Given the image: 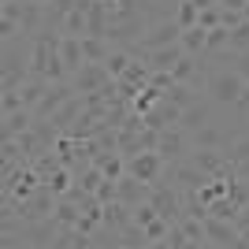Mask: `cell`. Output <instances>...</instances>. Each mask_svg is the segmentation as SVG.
I'll return each mask as SVG.
<instances>
[{
    "label": "cell",
    "instance_id": "19",
    "mask_svg": "<svg viewBox=\"0 0 249 249\" xmlns=\"http://www.w3.org/2000/svg\"><path fill=\"white\" fill-rule=\"evenodd\" d=\"M119 249H149V234L142 223H130V227L119 231Z\"/></svg>",
    "mask_w": 249,
    "mask_h": 249
},
{
    "label": "cell",
    "instance_id": "1",
    "mask_svg": "<svg viewBox=\"0 0 249 249\" xmlns=\"http://www.w3.org/2000/svg\"><path fill=\"white\" fill-rule=\"evenodd\" d=\"M242 89H246V78H242L231 63H223V67H212L208 71V82H205V93L212 97V104L216 108H234L242 97Z\"/></svg>",
    "mask_w": 249,
    "mask_h": 249
},
{
    "label": "cell",
    "instance_id": "7",
    "mask_svg": "<svg viewBox=\"0 0 249 249\" xmlns=\"http://www.w3.org/2000/svg\"><path fill=\"white\" fill-rule=\"evenodd\" d=\"M71 97H74V82L71 78H67V82H52V89L45 93V101L34 108V115H37V119H52V115L63 108V101H71Z\"/></svg>",
    "mask_w": 249,
    "mask_h": 249
},
{
    "label": "cell",
    "instance_id": "15",
    "mask_svg": "<svg viewBox=\"0 0 249 249\" xmlns=\"http://www.w3.org/2000/svg\"><path fill=\"white\" fill-rule=\"evenodd\" d=\"M52 249H93V238H89L86 231H78V227H60Z\"/></svg>",
    "mask_w": 249,
    "mask_h": 249
},
{
    "label": "cell",
    "instance_id": "33",
    "mask_svg": "<svg viewBox=\"0 0 249 249\" xmlns=\"http://www.w3.org/2000/svg\"><path fill=\"white\" fill-rule=\"evenodd\" d=\"M234 223H238V231H242V227H249V201L242 205V212H238V219H234Z\"/></svg>",
    "mask_w": 249,
    "mask_h": 249
},
{
    "label": "cell",
    "instance_id": "10",
    "mask_svg": "<svg viewBox=\"0 0 249 249\" xmlns=\"http://www.w3.org/2000/svg\"><path fill=\"white\" fill-rule=\"evenodd\" d=\"M149 194H153V182H142V178H134L130 171H126L123 178H115V201L142 205V201H149Z\"/></svg>",
    "mask_w": 249,
    "mask_h": 249
},
{
    "label": "cell",
    "instance_id": "2",
    "mask_svg": "<svg viewBox=\"0 0 249 249\" xmlns=\"http://www.w3.org/2000/svg\"><path fill=\"white\" fill-rule=\"evenodd\" d=\"M205 242H208V249H242V231H238L234 219H223V216H212V212H208Z\"/></svg>",
    "mask_w": 249,
    "mask_h": 249
},
{
    "label": "cell",
    "instance_id": "14",
    "mask_svg": "<svg viewBox=\"0 0 249 249\" xmlns=\"http://www.w3.org/2000/svg\"><path fill=\"white\" fill-rule=\"evenodd\" d=\"M190 160H194L201 171H208V175H216V171H223V167L231 164L223 149H190Z\"/></svg>",
    "mask_w": 249,
    "mask_h": 249
},
{
    "label": "cell",
    "instance_id": "32",
    "mask_svg": "<svg viewBox=\"0 0 249 249\" xmlns=\"http://www.w3.org/2000/svg\"><path fill=\"white\" fill-rule=\"evenodd\" d=\"M231 67H234V71H238L242 78L249 82V52H234V60H231Z\"/></svg>",
    "mask_w": 249,
    "mask_h": 249
},
{
    "label": "cell",
    "instance_id": "5",
    "mask_svg": "<svg viewBox=\"0 0 249 249\" xmlns=\"http://www.w3.org/2000/svg\"><path fill=\"white\" fill-rule=\"evenodd\" d=\"M71 82H74V93H97V89H104V86L112 82V74H108V67H104V63L86 60L82 67L71 74Z\"/></svg>",
    "mask_w": 249,
    "mask_h": 249
},
{
    "label": "cell",
    "instance_id": "11",
    "mask_svg": "<svg viewBox=\"0 0 249 249\" xmlns=\"http://www.w3.org/2000/svg\"><path fill=\"white\" fill-rule=\"evenodd\" d=\"M182 52H186V49L175 41V45H164V49H149L142 63H145L149 71H171V67L178 63V56H182Z\"/></svg>",
    "mask_w": 249,
    "mask_h": 249
},
{
    "label": "cell",
    "instance_id": "9",
    "mask_svg": "<svg viewBox=\"0 0 249 249\" xmlns=\"http://www.w3.org/2000/svg\"><path fill=\"white\" fill-rule=\"evenodd\" d=\"M178 119H182V108H178V104H171L167 97H160V101H156L153 108L145 112V126H153V130L178 126Z\"/></svg>",
    "mask_w": 249,
    "mask_h": 249
},
{
    "label": "cell",
    "instance_id": "35",
    "mask_svg": "<svg viewBox=\"0 0 249 249\" xmlns=\"http://www.w3.org/2000/svg\"><path fill=\"white\" fill-rule=\"evenodd\" d=\"M197 4V11H205V8H212V4H219V0H194Z\"/></svg>",
    "mask_w": 249,
    "mask_h": 249
},
{
    "label": "cell",
    "instance_id": "20",
    "mask_svg": "<svg viewBox=\"0 0 249 249\" xmlns=\"http://www.w3.org/2000/svg\"><path fill=\"white\" fill-rule=\"evenodd\" d=\"M130 63H134V52H130V49H112V56L104 60V67H108V74H112V78H123Z\"/></svg>",
    "mask_w": 249,
    "mask_h": 249
},
{
    "label": "cell",
    "instance_id": "13",
    "mask_svg": "<svg viewBox=\"0 0 249 249\" xmlns=\"http://www.w3.org/2000/svg\"><path fill=\"white\" fill-rule=\"evenodd\" d=\"M60 60H63V67H67V74L78 71V67L86 63L82 37H71V34H63V37H60Z\"/></svg>",
    "mask_w": 249,
    "mask_h": 249
},
{
    "label": "cell",
    "instance_id": "24",
    "mask_svg": "<svg viewBox=\"0 0 249 249\" xmlns=\"http://www.w3.org/2000/svg\"><path fill=\"white\" fill-rule=\"evenodd\" d=\"M175 22L182 26V30H186V26H197V4H194V0H178Z\"/></svg>",
    "mask_w": 249,
    "mask_h": 249
},
{
    "label": "cell",
    "instance_id": "28",
    "mask_svg": "<svg viewBox=\"0 0 249 249\" xmlns=\"http://www.w3.org/2000/svg\"><path fill=\"white\" fill-rule=\"evenodd\" d=\"M227 49L249 52V22H242V26H231V45H227Z\"/></svg>",
    "mask_w": 249,
    "mask_h": 249
},
{
    "label": "cell",
    "instance_id": "36",
    "mask_svg": "<svg viewBox=\"0 0 249 249\" xmlns=\"http://www.w3.org/2000/svg\"><path fill=\"white\" fill-rule=\"evenodd\" d=\"M242 15H246V22H249V4H246V8H242Z\"/></svg>",
    "mask_w": 249,
    "mask_h": 249
},
{
    "label": "cell",
    "instance_id": "30",
    "mask_svg": "<svg viewBox=\"0 0 249 249\" xmlns=\"http://www.w3.org/2000/svg\"><path fill=\"white\" fill-rule=\"evenodd\" d=\"M78 182H82V186L89 190V194H97V186H101V182H104V171H101V167H97V164H89V167H86V171H82V175H78Z\"/></svg>",
    "mask_w": 249,
    "mask_h": 249
},
{
    "label": "cell",
    "instance_id": "31",
    "mask_svg": "<svg viewBox=\"0 0 249 249\" xmlns=\"http://www.w3.org/2000/svg\"><path fill=\"white\" fill-rule=\"evenodd\" d=\"M97 201H101V205H108V201H115V178H104L101 186H97Z\"/></svg>",
    "mask_w": 249,
    "mask_h": 249
},
{
    "label": "cell",
    "instance_id": "6",
    "mask_svg": "<svg viewBox=\"0 0 249 249\" xmlns=\"http://www.w3.org/2000/svg\"><path fill=\"white\" fill-rule=\"evenodd\" d=\"M160 156H164L167 164H175V160H182V156H190V130H182V126H167V130H160Z\"/></svg>",
    "mask_w": 249,
    "mask_h": 249
},
{
    "label": "cell",
    "instance_id": "17",
    "mask_svg": "<svg viewBox=\"0 0 249 249\" xmlns=\"http://www.w3.org/2000/svg\"><path fill=\"white\" fill-rule=\"evenodd\" d=\"M164 97H167L171 104H178V108H186V104H194V101L201 97V89H194L190 82H171V86L164 89Z\"/></svg>",
    "mask_w": 249,
    "mask_h": 249
},
{
    "label": "cell",
    "instance_id": "25",
    "mask_svg": "<svg viewBox=\"0 0 249 249\" xmlns=\"http://www.w3.org/2000/svg\"><path fill=\"white\" fill-rule=\"evenodd\" d=\"M26 108V101H22L19 89H4L0 93V115H8V112H22Z\"/></svg>",
    "mask_w": 249,
    "mask_h": 249
},
{
    "label": "cell",
    "instance_id": "4",
    "mask_svg": "<svg viewBox=\"0 0 249 249\" xmlns=\"http://www.w3.org/2000/svg\"><path fill=\"white\" fill-rule=\"evenodd\" d=\"M126 171L134 178H142V182H160L167 171V160L160 156V149H145V153H134L126 160Z\"/></svg>",
    "mask_w": 249,
    "mask_h": 249
},
{
    "label": "cell",
    "instance_id": "22",
    "mask_svg": "<svg viewBox=\"0 0 249 249\" xmlns=\"http://www.w3.org/2000/svg\"><path fill=\"white\" fill-rule=\"evenodd\" d=\"M227 160H231L234 167H238L242 160H249V126L234 134V142H231V149H227Z\"/></svg>",
    "mask_w": 249,
    "mask_h": 249
},
{
    "label": "cell",
    "instance_id": "23",
    "mask_svg": "<svg viewBox=\"0 0 249 249\" xmlns=\"http://www.w3.org/2000/svg\"><path fill=\"white\" fill-rule=\"evenodd\" d=\"M86 26H89V15L86 11H67V19H63V34H71V37H86Z\"/></svg>",
    "mask_w": 249,
    "mask_h": 249
},
{
    "label": "cell",
    "instance_id": "26",
    "mask_svg": "<svg viewBox=\"0 0 249 249\" xmlns=\"http://www.w3.org/2000/svg\"><path fill=\"white\" fill-rule=\"evenodd\" d=\"M167 231H171V223H167L164 216H156L153 223H149V227H145V234H149V246H164Z\"/></svg>",
    "mask_w": 249,
    "mask_h": 249
},
{
    "label": "cell",
    "instance_id": "18",
    "mask_svg": "<svg viewBox=\"0 0 249 249\" xmlns=\"http://www.w3.org/2000/svg\"><path fill=\"white\" fill-rule=\"evenodd\" d=\"M205 41H208V30H205V26H186L182 37H178V45H182L190 56H201V52H205Z\"/></svg>",
    "mask_w": 249,
    "mask_h": 249
},
{
    "label": "cell",
    "instance_id": "3",
    "mask_svg": "<svg viewBox=\"0 0 249 249\" xmlns=\"http://www.w3.org/2000/svg\"><path fill=\"white\" fill-rule=\"evenodd\" d=\"M238 130H242V126H219V123H205V126H197V130H190V145H194V149H223V153H227Z\"/></svg>",
    "mask_w": 249,
    "mask_h": 249
},
{
    "label": "cell",
    "instance_id": "27",
    "mask_svg": "<svg viewBox=\"0 0 249 249\" xmlns=\"http://www.w3.org/2000/svg\"><path fill=\"white\" fill-rule=\"evenodd\" d=\"M164 249H190V238H186V231H182V223H171V231H167V238H164Z\"/></svg>",
    "mask_w": 249,
    "mask_h": 249
},
{
    "label": "cell",
    "instance_id": "16",
    "mask_svg": "<svg viewBox=\"0 0 249 249\" xmlns=\"http://www.w3.org/2000/svg\"><path fill=\"white\" fill-rule=\"evenodd\" d=\"M52 216H56V223H60V227H78V219H82V205H78V201H71V197H60Z\"/></svg>",
    "mask_w": 249,
    "mask_h": 249
},
{
    "label": "cell",
    "instance_id": "12",
    "mask_svg": "<svg viewBox=\"0 0 249 249\" xmlns=\"http://www.w3.org/2000/svg\"><path fill=\"white\" fill-rule=\"evenodd\" d=\"M34 123H37V115H34L30 108L8 112V115H0V138H19V134H26Z\"/></svg>",
    "mask_w": 249,
    "mask_h": 249
},
{
    "label": "cell",
    "instance_id": "29",
    "mask_svg": "<svg viewBox=\"0 0 249 249\" xmlns=\"http://www.w3.org/2000/svg\"><path fill=\"white\" fill-rule=\"evenodd\" d=\"M197 26H205V30H212V26H223V11H219V4H212V8L197 11Z\"/></svg>",
    "mask_w": 249,
    "mask_h": 249
},
{
    "label": "cell",
    "instance_id": "21",
    "mask_svg": "<svg viewBox=\"0 0 249 249\" xmlns=\"http://www.w3.org/2000/svg\"><path fill=\"white\" fill-rule=\"evenodd\" d=\"M178 223H182V231H186V238H190V249H208V242H205V219L182 216Z\"/></svg>",
    "mask_w": 249,
    "mask_h": 249
},
{
    "label": "cell",
    "instance_id": "34",
    "mask_svg": "<svg viewBox=\"0 0 249 249\" xmlns=\"http://www.w3.org/2000/svg\"><path fill=\"white\" fill-rule=\"evenodd\" d=\"M219 4H223V8H238V11H242V8L249 4V0H219Z\"/></svg>",
    "mask_w": 249,
    "mask_h": 249
},
{
    "label": "cell",
    "instance_id": "8",
    "mask_svg": "<svg viewBox=\"0 0 249 249\" xmlns=\"http://www.w3.org/2000/svg\"><path fill=\"white\" fill-rule=\"evenodd\" d=\"M212 112H216L212 97H208V93H201L194 104H186V108H182V119H178V126H182V130H197V126L212 123Z\"/></svg>",
    "mask_w": 249,
    "mask_h": 249
}]
</instances>
